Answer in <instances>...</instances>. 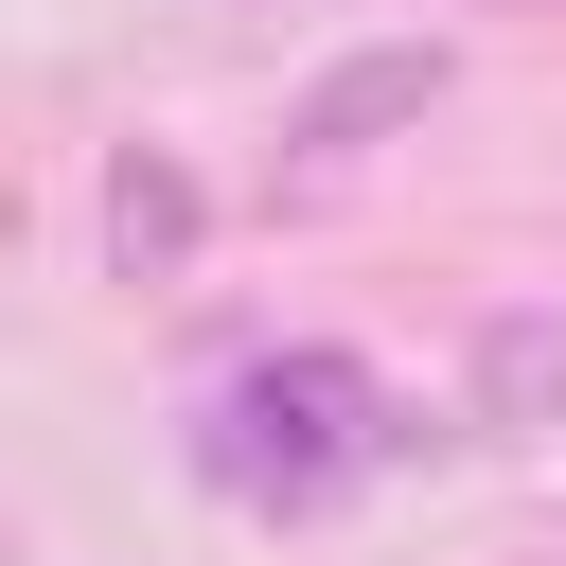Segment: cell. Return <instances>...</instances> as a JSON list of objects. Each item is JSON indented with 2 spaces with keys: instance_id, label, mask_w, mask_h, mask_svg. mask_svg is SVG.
Wrapping results in <instances>:
<instances>
[{
  "instance_id": "4",
  "label": "cell",
  "mask_w": 566,
  "mask_h": 566,
  "mask_svg": "<svg viewBox=\"0 0 566 566\" xmlns=\"http://www.w3.org/2000/svg\"><path fill=\"white\" fill-rule=\"evenodd\" d=\"M195 230H212V212H195V177H177L159 142H124V159H106V265H124V283H177V265H195Z\"/></svg>"
},
{
  "instance_id": "1",
  "label": "cell",
  "mask_w": 566,
  "mask_h": 566,
  "mask_svg": "<svg viewBox=\"0 0 566 566\" xmlns=\"http://www.w3.org/2000/svg\"><path fill=\"white\" fill-rule=\"evenodd\" d=\"M389 442H407V424H389V389H371L354 354H265V371H230V389L195 407V460H212V495H248V513H318V495H354Z\"/></svg>"
},
{
  "instance_id": "2",
  "label": "cell",
  "mask_w": 566,
  "mask_h": 566,
  "mask_svg": "<svg viewBox=\"0 0 566 566\" xmlns=\"http://www.w3.org/2000/svg\"><path fill=\"white\" fill-rule=\"evenodd\" d=\"M424 106H442V53L389 35V53H336V71L283 106V142H301V159H354V142H389V124H424Z\"/></svg>"
},
{
  "instance_id": "3",
  "label": "cell",
  "mask_w": 566,
  "mask_h": 566,
  "mask_svg": "<svg viewBox=\"0 0 566 566\" xmlns=\"http://www.w3.org/2000/svg\"><path fill=\"white\" fill-rule=\"evenodd\" d=\"M478 424L495 442H566V318L548 301H495L478 318Z\"/></svg>"
}]
</instances>
